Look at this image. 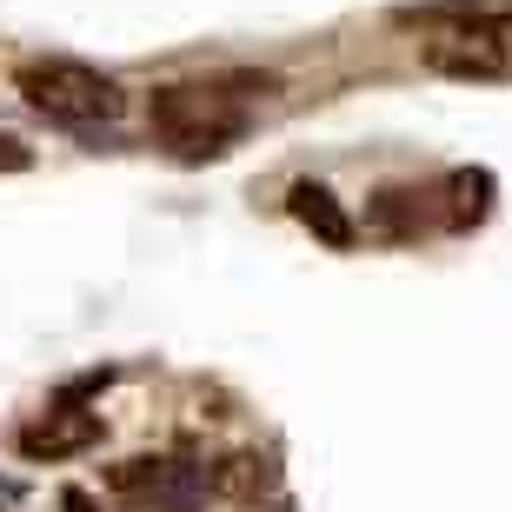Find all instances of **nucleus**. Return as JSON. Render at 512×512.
<instances>
[{
	"mask_svg": "<svg viewBox=\"0 0 512 512\" xmlns=\"http://www.w3.org/2000/svg\"><path fill=\"white\" fill-rule=\"evenodd\" d=\"M399 27H439V34H453V27H512V0H413V7H393Z\"/></svg>",
	"mask_w": 512,
	"mask_h": 512,
	"instance_id": "obj_6",
	"label": "nucleus"
},
{
	"mask_svg": "<svg viewBox=\"0 0 512 512\" xmlns=\"http://www.w3.org/2000/svg\"><path fill=\"white\" fill-rule=\"evenodd\" d=\"M60 512H94V499L80 493V486H67V493H60Z\"/></svg>",
	"mask_w": 512,
	"mask_h": 512,
	"instance_id": "obj_11",
	"label": "nucleus"
},
{
	"mask_svg": "<svg viewBox=\"0 0 512 512\" xmlns=\"http://www.w3.org/2000/svg\"><path fill=\"white\" fill-rule=\"evenodd\" d=\"M27 167H34V147L14 140V133H0V173H27Z\"/></svg>",
	"mask_w": 512,
	"mask_h": 512,
	"instance_id": "obj_10",
	"label": "nucleus"
},
{
	"mask_svg": "<svg viewBox=\"0 0 512 512\" xmlns=\"http://www.w3.org/2000/svg\"><path fill=\"white\" fill-rule=\"evenodd\" d=\"M426 67L446 80H506L512 74L506 27H453V34L426 40Z\"/></svg>",
	"mask_w": 512,
	"mask_h": 512,
	"instance_id": "obj_3",
	"label": "nucleus"
},
{
	"mask_svg": "<svg viewBox=\"0 0 512 512\" xmlns=\"http://www.w3.org/2000/svg\"><path fill=\"white\" fill-rule=\"evenodd\" d=\"M266 486H273V473H266L260 453H233V459L213 466V493H220V499H260Z\"/></svg>",
	"mask_w": 512,
	"mask_h": 512,
	"instance_id": "obj_9",
	"label": "nucleus"
},
{
	"mask_svg": "<svg viewBox=\"0 0 512 512\" xmlns=\"http://www.w3.org/2000/svg\"><path fill=\"white\" fill-rule=\"evenodd\" d=\"M147 120L180 160H220L247 133V114L227 87H153Z\"/></svg>",
	"mask_w": 512,
	"mask_h": 512,
	"instance_id": "obj_2",
	"label": "nucleus"
},
{
	"mask_svg": "<svg viewBox=\"0 0 512 512\" xmlns=\"http://www.w3.org/2000/svg\"><path fill=\"white\" fill-rule=\"evenodd\" d=\"M100 439V419L94 413H80V406H54L47 419H27L14 433V446H20V459H74V453H87Z\"/></svg>",
	"mask_w": 512,
	"mask_h": 512,
	"instance_id": "obj_4",
	"label": "nucleus"
},
{
	"mask_svg": "<svg viewBox=\"0 0 512 512\" xmlns=\"http://www.w3.org/2000/svg\"><path fill=\"white\" fill-rule=\"evenodd\" d=\"M499 200V180L486 167H459L453 180H446V227L466 233V227H486V213H493Z\"/></svg>",
	"mask_w": 512,
	"mask_h": 512,
	"instance_id": "obj_8",
	"label": "nucleus"
},
{
	"mask_svg": "<svg viewBox=\"0 0 512 512\" xmlns=\"http://www.w3.org/2000/svg\"><path fill=\"white\" fill-rule=\"evenodd\" d=\"M286 213L300 220L320 247H333V253H346L353 240H360V227H353V213L333 200V193L320 187V180H293V193H286Z\"/></svg>",
	"mask_w": 512,
	"mask_h": 512,
	"instance_id": "obj_5",
	"label": "nucleus"
},
{
	"mask_svg": "<svg viewBox=\"0 0 512 512\" xmlns=\"http://www.w3.org/2000/svg\"><path fill=\"white\" fill-rule=\"evenodd\" d=\"M419 200H426L419 187H380L373 200H366V233H380V240H393V247L419 240V233H426V207H419Z\"/></svg>",
	"mask_w": 512,
	"mask_h": 512,
	"instance_id": "obj_7",
	"label": "nucleus"
},
{
	"mask_svg": "<svg viewBox=\"0 0 512 512\" xmlns=\"http://www.w3.org/2000/svg\"><path fill=\"white\" fill-rule=\"evenodd\" d=\"M14 94L34 107V114L60 120V127H100V120H120L127 94H120L114 74H100L87 60H20L14 67Z\"/></svg>",
	"mask_w": 512,
	"mask_h": 512,
	"instance_id": "obj_1",
	"label": "nucleus"
}]
</instances>
